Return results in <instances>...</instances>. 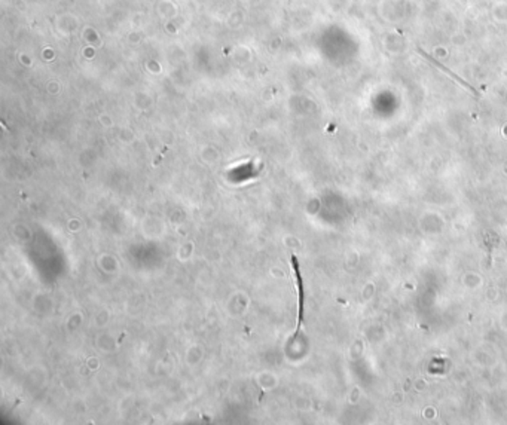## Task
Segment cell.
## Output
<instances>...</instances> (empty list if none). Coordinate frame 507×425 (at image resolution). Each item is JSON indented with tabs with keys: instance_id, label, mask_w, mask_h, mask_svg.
Returning <instances> with one entry per match:
<instances>
[{
	"instance_id": "obj_1",
	"label": "cell",
	"mask_w": 507,
	"mask_h": 425,
	"mask_svg": "<svg viewBox=\"0 0 507 425\" xmlns=\"http://www.w3.org/2000/svg\"><path fill=\"white\" fill-rule=\"evenodd\" d=\"M293 262V269H295V276H296V282H298V289H299V318H298V329L302 323L304 318V287H302V278H300V272H299V263L296 260V258H292Z\"/></svg>"
}]
</instances>
